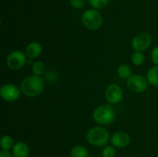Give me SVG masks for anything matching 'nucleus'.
<instances>
[{
  "instance_id": "nucleus-1",
  "label": "nucleus",
  "mask_w": 158,
  "mask_h": 157,
  "mask_svg": "<svg viewBox=\"0 0 158 157\" xmlns=\"http://www.w3.org/2000/svg\"><path fill=\"white\" fill-rule=\"evenodd\" d=\"M44 84L43 79L40 75H29L22 81L20 89L24 95L29 97H35L43 91Z\"/></svg>"
},
{
  "instance_id": "nucleus-2",
  "label": "nucleus",
  "mask_w": 158,
  "mask_h": 157,
  "mask_svg": "<svg viewBox=\"0 0 158 157\" xmlns=\"http://www.w3.org/2000/svg\"><path fill=\"white\" fill-rule=\"evenodd\" d=\"M93 118L98 124L105 126L112 124L116 119L115 110L111 105H101L94 109Z\"/></svg>"
},
{
  "instance_id": "nucleus-3",
  "label": "nucleus",
  "mask_w": 158,
  "mask_h": 157,
  "mask_svg": "<svg viewBox=\"0 0 158 157\" xmlns=\"http://www.w3.org/2000/svg\"><path fill=\"white\" fill-rule=\"evenodd\" d=\"M110 139L109 132L100 126L91 128L86 133V140L94 146H103L108 143Z\"/></svg>"
},
{
  "instance_id": "nucleus-4",
  "label": "nucleus",
  "mask_w": 158,
  "mask_h": 157,
  "mask_svg": "<svg viewBox=\"0 0 158 157\" xmlns=\"http://www.w3.org/2000/svg\"><path fill=\"white\" fill-rule=\"evenodd\" d=\"M82 22L85 27L89 30H97L102 26L103 17L97 9H89L82 15Z\"/></svg>"
},
{
  "instance_id": "nucleus-5",
  "label": "nucleus",
  "mask_w": 158,
  "mask_h": 157,
  "mask_svg": "<svg viewBox=\"0 0 158 157\" xmlns=\"http://www.w3.org/2000/svg\"><path fill=\"white\" fill-rule=\"evenodd\" d=\"M147 78L140 75H131L127 79V86L131 91L137 93L145 92L148 87Z\"/></svg>"
},
{
  "instance_id": "nucleus-6",
  "label": "nucleus",
  "mask_w": 158,
  "mask_h": 157,
  "mask_svg": "<svg viewBox=\"0 0 158 157\" xmlns=\"http://www.w3.org/2000/svg\"><path fill=\"white\" fill-rule=\"evenodd\" d=\"M26 62V55L19 50L13 51L6 58L7 66L12 70H18L24 66Z\"/></svg>"
},
{
  "instance_id": "nucleus-7",
  "label": "nucleus",
  "mask_w": 158,
  "mask_h": 157,
  "mask_svg": "<svg viewBox=\"0 0 158 157\" xmlns=\"http://www.w3.org/2000/svg\"><path fill=\"white\" fill-rule=\"evenodd\" d=\"M152 43V37L150 34L143 32L134 37L131 42V46L137 52H143L151 46Z\"/></svg>"
},
{
  "instance_id": "nucleus-8",
  "label": "nucleus",
  "mask_w": 158,
  "mask_h": 157,
  "mask_svg": "<svg viewBox=\"0 0 158 157\" xmlns=\"http://www.w3.org/2000/svg\"><path fill=\"white\" fill-rule=\"evenodd\" d=\"M20 91L15 85L12 83H7L0 88V94L2 98L8 102H13L18 99L20 96Z\"/></svg>"
},
{
  "instance_id": "nucleus-9",
  "label": "nucleus",
  "mask_w": 158,
  "mask_h": 157,
  "mask_svg": "<svg viewBox=\"0 0 158 157\" xmlns=\"http://www.w3.org/2000/svg\"><path fill=\"white\" fill-rule=\"evenodd\" d=\"M105 98L111 104H117L123 99V91L117 84H111L106 87L104 92Z\"/></svg>"
},
{
  "instance_id": "nucleus-10",
  "label": "nucleus",
  "mask_w": 158,
  "mask_h": 157,
  "mask_svg": "<svg viewBox=\"0 0 158 157\" xmlns=\"http://www.w3.org/2000/svg\"><path fill=\"white\" fill-rule=\"evenodd\" d=\"M131 143V136L129 134L123 131H118L113 134L111 137V143L117 149L127 147Z\"/></svg>"
},
{
  "instance_id": "nucleus-11",
  "label": "nucleus",
  "mask_w": 158,
  "mask_h": 157,
  "mask_svg": "<svg viewBox=\"0 0 158 157\" xmlns=\"http://www.w3.org/2000/svg\"><path fill=\"white\" fill-rule=\"evenodd\" d=\"M12 149L14 157H28L30 152L29 146L23 142L15 143Z\"/></svg>"
},
{
  "instance_id": "nucleus-12",
  "label": "nucleus",
  "mask_w": 158,
  "mask_h": 157,
  "mask_svg": "<svg viewBox=\"0 0 158 157\" xmlns=\"http://www.w3.org/2000/svg\"><path fill=\"white\" fill-rule=\"evenodd\" d=\"M42 52H43V47L41 45L36 42H32L26 46L25 53L29 58H35L40 56Z\"/></svg>"
},
{
  "instance_id": "nucleus-13",
  "label": "nucleus",
  "mask_w": 158,
  "mask_h": 157,
  "mask_svg": "<svg viewBox=\"0 0 158 157\" xmlns=\"http://www.w3.org/2000/svg\"><path fill=\"white\" fill-rule=\"evenodd\" d=\"M71 157H88L89 151L85 146L77 145L73 146L70 151Z\"/></svg>"
},
{
  "instance_id": "nucleus-14",
  "label": "nucleus",
  "mask_w": 158,
  "mask_h": 157,
  "mask_svg": "<svg viewBox=\"0 0 158 157\" xmlns=\"http://www.w3.org/2000/svg\"><path fill=\"white\" fill-rule=\"evenodd\" d=\"M148 83L154 86H158V66L151 68L147 73Z\"/></svg>"
},
{
  "instance_id": "nucleus-15",
  "label": "nucleus",
  "mask_w": 158,
  "mask_h": 157,
  "mask_svg": "<svg viewBox=\"0 0 158 157\" xmlns=\"http://www.w3.org/2000/svg\"><path fill=\"white\" fill-rule=\"evenodd\" d=\"M14 139L11 135H3L0 141V146H1L2 149L4 150H10L12 149L14 146Z\"/></svg>"
},
{
  "instance_id": "nucleus-16",
  "label": "nucleus",
  "mask_w": 158,
  "mask_h": 157,
  "mask_svg": "<svg viewBox=\"0 0 158 157\" xmlns=\"http://www.w3.org/2000/svg\"><path fill=\"white\" fill-rule=\"evenodd\" d=\"M117 74L122 78L127 79L131 75V69L128 65L121 64L117 68Z\"/></svg>"
},
{
  "instance_id": "nucleus-17",
  "label": "nucleus",
  "mask_w": 158,
  "mask_h": 157,
  "mask_svg": "<svg viewBox=\"0 0 158 157\" xmlns=\"http://www.w3.org/2000/svg\"><path fill=\"white\" fill-rule=\"evenodd\" d=\"M131 62L135 66H141L145 62V56L142 52H135L131 55Z\"/></svg>"
},
{
  "instance_id": "nucleus-18",
  "label": "nucleus",
  "mask_w": 158,
  "mask_h": 157,
  "mask_svg": "<svg viewBox=\"0 0 158 157\" xmlns=\"http://www.w3.org/2000/svg\"><path fill=\"white\" fill-rule=\"evenodd\" d=\"M110 0H88L91 7L94 9H102L109 5Z\"/></svg>"
},
{
  "instance_id": "nucleus-19",
  "label": "nucleus",
  "mask_w": 158,
  "mask_h": 157,
  "mask_svg": "<svg viewBox=\"0 0 158 157\" xmlns=\"http://www.w3.org/2000/svg\"><path fill=\"white\" fill-rule=\"evenodd\" d=\"M45 70H46V66L42 62L37 61L32 64V71L34 73V75H41L42 74L44 73Z\"/></svg>"
},
{
  "instance_id": "nucleus-20",
  "label": "nucleus",
  "mask_w": 158,
  "mask_h": 157,
  "mask_svg": "<svg viewBox=\"0 0 158 157\" xmlns=\"http://www.w3.org/2000/svg\"><path fill=\"white\" fill-rule=\"evenodd\" d=\"M116 154V149L114 146H107L103 148L102 151L103 157H114Z\"/></svg>"
},
{
  "instance_id": "nucleus-21",
  "label": "nucleus",
  "mask_w": 158,
  "mask_h": 157,
  "mask_svg": "<svg viewBox=\"0 0 158 157\" xmlns=\"http://www.w3.org/2000/svg\"><path fill=\"white\" fill-rule=\"evenodd\" d=\"M69 3L72 8L75 9H80L84 7L86 0H69Z\"/></svg>"
},
{
  "instance_id": "nucleus-22",
  "label": "nucleus",
  "mask_w": 158,
  "mask_h": 157,
  "mask_svg": "<svg viewBox=\"0 0 158 157\" xmlns=\"http://www.w3.org/2000/svg\"><path fill=\"white\" fill-rule=\"evenodd\" d=\"M151 58V60H152V62L155 66H158V46H156L152 49Z\"/></svg>"
},
{
  "instance_id": "nucleus-23",
  "label": "nucleus",
  "mask_w": 158,
  "mask_h": 157,
  "mask_svg": "<svg viewBox=\"0 0 158 157\" xmlns=\"http://www.w3.org/2000/svg\"><path fill=\"white\" fill-rule=\"evenodd\" d=\"M0 157H12V154L9 152V150L2 149L0 152Z\"/></svg>"
}]
</instances>
